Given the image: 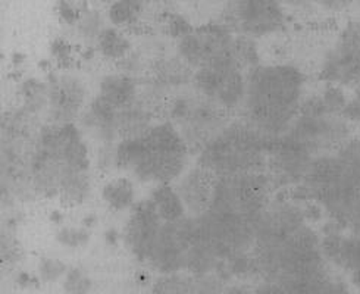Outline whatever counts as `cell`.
I'll use <instances>...</instances> for the list:
<instances>
[{
    "instance_id": "cell-32",
    "label": "cell",
    "mask_w": 360,
    "mask_h": 294,
    "mask_svg": "<svg viewBox=\"0 0 360 294\" xmlns=\"http://www.w3.org/2000/svg\"><path fill=\"white\" fill-rule=\"evenodd\" d=\"M143 6L144 0H113L108 11L109 21L117 27L133 24L141 13Z\"/></svg>"
},
{
    "instance_id": "cell-13",
    "label": "cell",
    "mask_w": 360,
    "mask_h": 294,
    "mask_svg": "<svg viewBox=\"0 0 360 294\" xmlns=\"http://www.w3.org/2000/svg\"><path fill=\"white\" fill-rule=\"evenodd\" d=\"M193 238V217H186L175 222H163L147 264L162 275L187 271Z\"/></svg>"
},
{
    "instance_id": "cell-3",
    "label": "cell",
    "mask_w": 360,
    "mask_h": 294,
    "mask_svg": "<svg viewBox=\"0 0 360 294\" xmlns=\"http://www.w3.org/2000/svg\"><path fill=\"white\" fill-rule=\"evenodd\" d=\"M30 179L37 193L59 194L65 178L90 171L89 147L83 132L74 124H49L40 128L30 155Z\"/></svg>"
},
{
    "instance_id": "cell-17",
    "label": "cell",
    "mask_w": 360,
    "mask_h": 294,
    "mask_svg": "<svg viewBox=\"0 0 360 294\" xmlns=\"http://www.w3.org/2000/svg\"><path fill=\"white\" fill-rule=\"evenodd\" d=\"M162 225L163 221L158 215L150 199H144L134 205L125 224L124 241L129 253L140 262H149Z\"/></svg>"
},
{
    "instance_id": "cell-4",
    "label": "cell",
    "mask_w": 360,
    "mask_h": 294,
    "mask_svg": "<svg viewBox=\"0 0 360 294\" xmlns=\"http://www.w3.org/2000/svg\"><path fill=\"white\" fill-rule=\"evenodd\" d=\"M271 140L243 120L231 121L199 153V165L217 177L265 171Z\"/></svg>"
},
{
    "instance_id": "cell-23",
    "label": "cell",
    "mask_w": 360,
    "mask_h": 294,
    "mask_svg": "<svg viewBox=\"0 0 360 294\" xmlns=\"http://www.w3.org/2000/svg\"><path fill=\"white\" fill-rule=\"evenodd\" d=\"M140 79L128 77L125 74H109L102 78L99 84V93L102 99L110 103L113 108L121 109L133 103L139 97Z\"/></svg>"
},
{
    "instance_id": "cell-37",
    "label": "cell",
    "mask_w": 360,
    "mask_h": 294,
    "mask_svg": "<svg viewBox=\"0 0 360 294\" xmlns=\"http://www.w3.org/2000/svg\"><path fill=\"white\" fill-rule=\"evenodd\" d=\"M341 117L345 118L350 125L360 127V84L354 87V93L349 97L347 105L342 110Z\"/></svg>"
},
{
    "instance_id": "cell-14",
    "label": "cell",
    "mask_w": 360,
    "mask_h": 294,
    "mask_svg": "<svg viewBox=\"0 0 360 294\" xmlns=\"http://www.w3.org/2000/svg\"><path fill=\"white\" fill-rule=\"evenodd\" d=\"M315 158L288 134L275 139L269 147L265 170L274 188L300 186Z\"/></svg>"
},
{
    "instance_id": "cell-33",
    "label": "cell",
    "mask_w": 360,
    "mask_h": 294,
    "mask_svg": "<svg viewBox=\"0 0 360 294\" xmlns=\"http://www.w3.org/2000/svg\"><path fill=\"white\" fill-rule=\"evenodd\" d=\"M118 67L121 74H125L133 78H140L149 72V70H152L153 62L143 52L131 51L124 59L118 62Z\"/></svg>"
},
{
    "instance_id": "cell-27",
    "label": "cell",
    "mask_w": 360,
    "mask_h": 294,
    "mask_svg": "<svg viewBox=\"0 0 360 294\" xmlns=\"http://www.w3.org/2000/svg\"><path fill=\"white\" fill-rule=\"evenodd\" d=\"M349 187L360 191V134L352 136L335 151Z\"/></svg>"
},
{
    "instance_id": "cell-39",
    "label": "cell",
    "mask_w": 360,
    "mask_h": 294,
    "mask_svg": "<svg viewBox=\"0 0 360 294\" xmlns=\"http://www.w3.org/2000/svg\"><path fill=\"white\" fill-rule=\"evenodd\" d=\"M115 146H113V144H102L99 147V153H97V167H99V170L110 171L112 168H117Z\"/></svg>"
},
{
    "instance_id": "cell-24",
    "label": "cell",
    "mask_w": 360,
    "mask_h": 294,
    "mask_svg": "<svg viewBox=\"0 0 360 294\" xmlns=\"http://www.w3.org/2000/svg\"><path fill=\"white\" fill-rule=\"evenodd\" d=\"M152 77L172 93L193 84L194 70L176 56H162L152 67Z\"/></svg>"
},
{
    "instance_id": "cell-49",
    "label": "cell",
    "mask_w": 360,
    "mask_h": 294,
    "mask_svg": "<svg viewBox=\"0 0 360 294\" xmlns=\"http://www.w3.org/2000/svg\"><path fill=\"white\" fill-rule=\"evenodd\" d=\"M144 2H159V0H144Z\"/></svg>"
},
{
    "instance_id": "cell-35",
    "label": "cell",
    "mask_w": 360,
    "mask_h": 294,
    "mask_svg": "<svg viewBox=\"0 0 360 294\" xmlns=\"http://www.w3.org/2000/svg\"><path fill=\"white\" fill-rule=\"evenodd\" d=\"M56 241L68 249H79L90 241V231L86 226H62L56 233Z\"/></svg>"
},
{
    "instance_id": "cell-38",
    "label": "cell",
    "mask_w": 360,
    "mask_h": 294,
    "mask_svg": "<svg viewBox=\"0 0 360 294\" xmlns=\"http://www.w3.org/2000/svg\"><path fill=\"white\" fill-rule=\"evenodd\" d=\"M65 269L67 268H65V265L58 259H43L39 267L41 279L46 281L58 280L59 276L65 272Z\"/></svg>"
},
{
    "instance_id": "cell-34",
    "label": "cell",
    "mask_w": 360,
    "mask_h": 294,
    "mask_svg": "<svg viewBox=\"0 0 360 294\" xmlns=\"http://www.w3.org/2000/svg\"><path fill=\"white\" fill-rule=\"evenodd\" d=\"M105 28L106 27H103V18L97 11H87L81 15L77 24L78 34L87 41H97Z\"/></svg>"
},
{
    "instance_id": "cell-8",
    "label": "cell",
    "mask_w": 360,
    "mask_h": 294,
    "mask_svg": "<svg viewBox=\"0 0 360 294\" xmlns=\"http://www.w3.org/2000/svg\"><path fill=\"white\" fill-rule=\"evenodd\" d=\"M248 72L234 56L221 59L194 72L193 87L222 109L233 112L241 109L245 96Z\"/></svg>"
},
{
    "instance_id": "cell-25",
    "label": "cell",
    "mask_w": 360,
    "mask_h": 294,
    "mask_svg": "<svg viewBox=\"0 0 360 294\" xmlns=\"http://www.w3.org/2000/svg\"><path fill=\"white\" fill-rule=\"evenodd\" d=\"M153 109L146 105L140 97L121 109H118L120 137L133 139L146 134L152 128Z\"/></svg>"
},
{
    "instance_id": "cell-36",
    "label": "cell",
    "mask_w": 360,
    "mask_h": 294,
    "mask_svg": "<svg viewBox=\"0 0 360 294\" xmlns=\"http://www.w3.org/2000/svg\"><path fill=\"white\" fill-rule=\"evenodd\" d=\"M167 30H168V34L174 39H176V41L179 39L186 37L187 34L194 30V27L188 23L187 18L181 15H172L169 16L168 24H167Z\"/></svg>"
},
{
    "instance_id": "cell-28",
    "label": "cell",
    "mask_w": 360,
    "mask_h": 294,
    "mask_svg": "<svg viewBox=\"0 0 360 294\" xmlns=\"http://www.w3.org/2000/svg\"><path fill=\"white\" fill-rule=\"evenodd\" d=\"M102 199L113 212H122L136 203V188L131 179L115 178L102 188Z\"/></svg>"
},
{
    "instance_id": "cell-12",
    "label": "cell",
    "mask_w": 360,
    "mask_h": 294,
    "mask_svg": "<svg viewBox=\"0 0 360 294\" xmlns=\"http://www.w3.org/2000/svg\"><path fill=\"white\" fill-rule=\"evenodd\" d=\"M303 147L319 156L335 152L352 137V125L341 115L312 117L299 113L285 133Z\"/></svg>"
},
{
    "instance_id": "cell-29",
    "label": "cell",
    "mask_w": 360,
    "mask_h": 294,
    "mask_svg": "<svg viewBox=\"0 0 360 294\" xmlns=\"http://www.w3.org/2000/svg\"><path fill=\"white\" fill-rule=\"evenodd\" d=\"M91 193L90 171H81L65 178L59 188V199L67 206L83 205Z\"/></svg>"
},
{
    "instance_id": "cell-15",
    "label": "cell",
    "mask_w": 360,
    "mask_h": 294,
    "mask_svg": "<svg viewBox=\"0 0 360 294\" xmlns=\"http://www.w3.org/2000/svg\"><path fill=\"white\" fill-rule=\"evenodd\" d=\"M306 224L302 205L288 200H271L255 222V248L276 246Z\"/></svg>"
},
{
    "instance_id": "cell-20",
    "label": "cell",
    "mask_w": 360,
    "mask_h": 294,
    "mask_svg": "<svg viewBox=\"0 0 360 294\" xmlns=\"http://www.w3.org/2000/svg\"><path fill=\"white\" fill-rule=\"evenodd\" d=\"M78 128L99 146L115 144L120 137L118 109L96 96L81 112Z\"/></svg>"
},
{
    "instance_id": "cell-31",
    "label": "cell",
    "mask_w": 360,
    "mask_h": 294,
    "mask_svg": "<svg viewBox=\"0 0 360 294\" xmlns=\"http://www.w3.org/2000/svg\"><path fill=\"white\" fill-rule=\"evenodd\" d=\"M233 56L245 72L260 65V53L256 40L248 36L236 34L233 43Z\"/></svg>"
},
{
    "instance_id": "cell-45",
    "label": "cell",
    "mask_w": 360,
    "mask_h": 294,
    "mask_svg": "<svg viewBox=\"0 0 360 294\" xmlns=\"http://www.w3.org/2000/svg\"><path fill=\"white\" fill-rule=\"evenodd\" d=\"M52 53L58 60L63 62V60H68L70 58V49L63 41H56L52 47Z\"/></svg>"
},
{
    "instance_id": "cell-21",
    "label": "cell",
    "mask_w": 360,
    "mask_h": 294,
    "mask_svg": "<svg viewBox=\"0 0 360 294\" xmlns=\"http://www.w3.org/2000/svg\"><path fill=\"white\" fill-rule=\"evenodd\" d=\"M228 286L219 275L165 274L159 276L152 287V294H222Z\"/></svg>"
},
{
    "instance_id": "cell-9",
    "label": "cell",
    "mask_w": 360,
    "mask_h": 294,
    "mask_svg": "<svg viewBox=\"0 0 360 294\" xmlns=\"http://www.w3.org/2000/svg\"><path fill=\"white\" fill-rule=\"evenodd\" d=\"M222 24L255 40L272 36L285 25L284 5L281 0H230Z\"/></svg>"
},
{
    "instance_id": "cell-7",
    "label": "cell",
    "mask_w": 360,
    "mask_h": 294,
    "mask_svg": "<svg viewBox=\"0 0 360 294\" xmlns=\"http://www.w3.org/2000/svg\"><path fill=\"white\" fill-rule=\"evenodd\" d=\"M274 184L266 171H250L217 178L212 210L256 221L269 202Z\"/></svg>"
},
{
    "instance_id": "cell-5",
    "label": "cell",
    "mask_w": 360,
    "mask_h": 294,
    "mask_svg": "<svg viewBox=\"0 0 360 294\" xmlns=\"http://www.w3.org/2000/svg\"><path fill=\"white\" fill-rule=\"evenodd\" d=\"M253 257L257 276L276 284L330 267L321 250V236L307 224L276 246L253 248Z\"/></svg>"
},
{
    "instance_id": "cell-2",
    "label": "cell",
    "mask_w": 360,
    "mask_h": 294,
    "mask_svg": "<svg viewBox=\"0 0 360 294\" xmlns=\"http://www.w3.org/2000/svg\"><path fill=\"white\" fill-rule=\"evenodd\" d=\"M188 146L165 121L152 125L146 134L122 139L115 146L117 168L128 172L140 183L169 184L186 172Z\"/></svg>"
},
{
    "instance_id": "cell-40",
    "label": "cell",
    "mask_w": 360,
    "mask_h": 294,
    "mask_svg": "<svg viewBox=\"0 0 360 294\" xmlns=\"http://www.w3.org/2000/svg\"><path fill=\"white\" fill-rule=\"evenodd\" d=\"M89 286H90L89 279L79 269L71 271L67 276V281H65V287L75 294L86 293L89 290Z\"/></svg>"
},
{
    "instance_id": "cell-47",
    "label": "cell",
    "mask_w": 360,
    "mask_h": 294,
    "mask_svg": "<svg viewBox=\"0 0 360 294\" xmlns=\"http://www.w3.org/2000/svg\"><path fill=\"white\" fill-rule=\"evenodd\" d=\"M314 2L315 0H281V4L284 6H292V8H303Z\"/></svg>"
},
{
    "instance_id": "cell-22",
    "label": "cell",
    "mask_w": 360,
    "mask_h": 294,
    "mask_svg": "<svg viewBox=\"0 0 360 294\" xmlns=\"http://www.w3.org/2000/svg\"><path fill=\"white\" fill-rule=\"evenodd\" d=\"M349 101L345 87L325 84L322 90L315 94L304 96L300 106L303 115L322 117V115H341Z\"/></svg>"
},
{
    "instance_id": "cell-11",
    "label": "cell",
    "mask_w": 360,
    "mask_h": 294,
    "mask_svg": "<svg viewBox=\"0 0 360 294\" xmlns=\"http://www.w3.org/2000/svg\"><path fill=\"white\" fill-rule=\"evenodd\" d=\"M236 32L225 24H207L194 28L176 41V55L194 71L233 56Z\"/></svg>"
},
{
    "instance_id": "cell-6",
    "label": "cell",
    "mask_w": 360,
    "mask_h": 294,
    "mask_svg": "<svg viewBox=\"0 0 360 294\" xmlns=\"http://www.w3.org/2000/svg\"><path fill=\"white\" fill-rule=\"evenodd\" d=\"M168 122L181 134L190 152H198L230 124V112L209 101L193 86L174 91L165 103Z\"/></svg>"
},
{
    "instance_id": "cell-42",
    "label": "cell",
    "mask_w": 360,
    "mask_h": 294,
    "mask_svg": "<svg viewBox=\"0 0 360 294\" xmlns=\"http://www.w3.org/2000/svg\"><path fill=\"white\" fill-rule=\"evenodd\" d=\"M315 4H318L323 11L340 13L347 11L354 2L353 0H315Z\"/></svg>"
},
{
    "instance_id": "cell-51",
    "label": "cell",
    "mask_w": 360,
    "mask_h": 294,
    "mask_svg": "<svg viewBox=\"0 0 360 294\" xmlns=\"http://www.w3.org/2000/svg\"><path fill=\"white\" fill-rule=\"evenodd\" d=\"M231 2H234V0H231Z\"/></svg>"
},
{
    "instance_id": "cell-1",
    "label": "cell",
    "mask_w": 360,
    "mask_h": 294,
    "mask_svg": "<svg viewBox=\"0 0 360 294\" xmlns=\"http://www.w3.org/2000/svg\"><path fill=\"white\" fill-rule=\"evenodd\" d=\"M306 77L290 63H260L248 72L243 121L268 140L284 136L304 99Z\"/></svg>"
},
{
    "instance_id": "cell-18",
    "label": "cell",
    "mask_w": 360,
    "mask_h": 294,
    "mask_svg": "<svg viewBox=\"0 0 360 294\" xmlns=\"http://www.w3.org/2000/svg\"><path fill=\"white\" fill-rule=\"evenodd\" d=\"M217 175L202 165L187 170L174 186L181 198L188 217H200L210 209L214 200Z\"/></svg>"
},
{
    "instance_id": "cell-46",
    "label": "cell",
    "mask_w": 360,
    "mask_h": 294,
    "mask_svg": "<svg viewBox=\"0 0 360 294\" xmlns=\"http://www.w3.org/2000/svg\"><path fill=\"white\" fill-rule=\"evenodd\" d=\"M222 294H252L249 291V288H245L244 286H240V284H228Z\"/></svg>"
},
{
    "instance_id": "cell-10",
    "label": "cell",
    "mask_w": 360,
    "mask_h": 294,
    "mask_svg": "<svg viewBox=\"0 0 360 294\" xmlns=\"http://www.w3.org/2000/svg\"><path fill=\"white\" fill-rule=\"evenodd\" d=\"M319 77L325 84L345 89L360 84V24L352 23L341 30L321 62Z\"/></svg>"
},
{
    "instance_id": "cell-30",
    "label": "cell",
    "mask_w": 360,
    "mask_h": 294,
    "mask_svg": "<svg viewBox=\"0 0 360 294\" xmlns=\"http://www.w3.org/2000/svg\"><path fill=\"white\" fill-rule=\"evenodd\" d=\"M97 47H99L101 53L110 60H121L124 59L133 47H131L129 40L122 34V32L113 27H106L99 39H97Z\"/></svg>"
},
{
    "instance_id": "cell-16",
    "label": "cell",
    "mask_w": 360,
    "mask_h": 294,
    "mask_svg": "<svg viewBox=\"0 0 360 294\" xmlns=\"http://www.w3.org/2000/svg\"><path fill=\"white\" fill-rule=\"evenodd\" d=\"M47 121L72 124L84 109L87 89L81 78L72 74H53L46 84Z\"/></svg>"
},
{
    "instance_id": "cell-44",
    "label": "cell",
    "mask_w": 360,
    "mask_h": 294,
    "mask_svg": "<svg viewBox=\"0 0 360 294\" xmlns=\"http://www.w3.org/2000/svg\"><path fill=\"white\" fill-rule=\"evenodd\" d=\"M326 294H353V293L345 280H341L334 275L328 290H326Z\"/></svg>"
},
{
    "instance_id": "cell-48",
    "label": "cell",
    "mask_w": 360,
    "mask_h": 294,
    "mask_svg": "<svg viewBox=\"0 0 360 294\" xmlns=\"http://www.w3.org/2000/svg\"><path fill=\"white\" fill-rule=\"evenodd\" d=\"M350 281L356 288L360 290V267L356 268L353 272H350Z\"/></svg>"
},
{
    "instance_id": "cell-26",
    "label": "cell",
    "mask_w": 360,
    "mask_h": 294,
    "mask_svg": "<svg viewBox=\"0 0 360 294\" xmlns=\"http://www.w3.org/2000/svg\"><path fill=\"white\" fill-rule=\"evenodd\" d=\"M149 199L153 202L163 222H175L188 217L181 198L171 184H159L155 187Z\"/></svg>"
},
{
    "instance_id": "cell-43",
    "label": "cell",
    "mask_w": 360,
    "mask_h": 294,
    "mask_svg": "<svg viewBox=\"0 0 360 294\" xmlns=\"http://www.w3.org/2000/svg\"><path fill=\"white\" fill-rule=\"evenodd\" d=\"M253 294H290V293L280 284L264 281L257 286V288L255 290Z\"/></svg>"
},
{
    "instance_id": "cell-50",
    "label": "cell",
    "mask_w": 360,
    "mask_h": 294,
    "mask_svg": "<svg viewBox=\"0 0 360 294\" xmlns=\"http://www.w3.org/2000/svg\"><path fill=\"white\" fill-rule=\"evenodd\" d=\"M353 2H360V0H353Z\"/></svg>"
},
{
    "instance_id": "cell-19",
    "label": "cell",
    "mask_w": 360,
    "mask_h": 294,
    "mask_svg": "<svg viewBox=\"0 0 360 294\" xmlns=\"http://www.w3.org/2000/svg\"><path fill=\"white\" fill-rule=\"evenodd\" d=\"M321 250L326 262L346 272L360 267V236L330 222L321 236Z\"/></svg>"
},
{
    "instance_id": "cell-41",
    "label": "cell",
    "mask_w": 360,
    "mask_h": 294,
    "mask_svg": "<svg viewBox=\"0 0 360 294\" xmlns=\"http://www.w3.org/2000/svg\"><path fill=\"white\" fill-rule=\"evenodd\" d=\"M58 11H59L60 18H62L65 23H67V24L77 25L78 21H79V18H81L79 11H78L75 6H72L70 2H60Z\"/></svg>"
}]
</instances>
